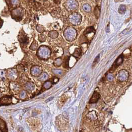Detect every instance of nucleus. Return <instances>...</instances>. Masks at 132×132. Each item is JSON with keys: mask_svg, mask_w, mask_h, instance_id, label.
Instances as JSON below:
<instances>
[{"mask_svg": "<svg viewBox=\"0 0 132 132\" xmlns=\"http://www.w3.org/2000/svg\"><path fill=\"white\" fill-rule=\"evenodd\" d=\"M37 54L41 59H47L50 56L51 51L50 49L45 46H42L38 50Z\"/></svg>", "mask_w": 132, "mask_h": 132, "instance_id": "f257e3e1", "label": "nucleus"}, {"mask_svg": "<svg viewBox=\"0 0 132 132\" xmlns=\"http://www.w3.org/2000/svg\"><path fill=\"white\" fill-rule=\"evenodd\" d=\"M24 16L23 9L21 8H17L13 9L11 11V16L15 20L19 21Z\"/></svg>", "mask_w": 132, "mask_h": 132, "instance_id": "f03ea898", "label": "nucleus"}, {"mask_svg": "<svg viewBox=\"0 0 132 132\" xmlns=\"http://www.w3.org/2000/svg\"><path fill=\"white\" fill-rule=\"evenodd\" d=\"M64 36L69 41H71V40L72 41L74 39L76 36L75 30L72 28L67 29L64 32Z\"/></svg>", "mask_w": 132, "mask_h": 132, "instance_id": "7ed1b4c3", "label": "nucleus"}, {"mask_svg": "<svg viewBox=\"0 0 132 132\" xmlns=\"http://www.w3.org/2000/svg\"><path fill=\"white\" fill-rule=\"evenodd\" d=\"M11 96H5L0 99V106L10 104L12 103Z\"/></svg>", "mask_w": 132, "mask_h": 132, "instance_id": "20e7f679", "label": "nucleus"}, {"mask_svg": "<svg viewBox=\"0 0 132 132\" xmlns=\"http://www.w3.org/2000/svg\"><path fill=\"white\" fill-rule=\"evenodd\" d=\"M100 98V94L99 92L97 91H94L93 95L91 96V98L89 100L90 104H93L98 102V101L99 100Z\"/></svg>", "mask_w": 132, "mask_h": 132, "instance_id": "39448f33", "label": "nucleus"}, {"mask_svg": "<svg viewBox=\"0 0 132 132\" xmlns=\"http://www.w3.org/2000/svg\"><path fill=\"white\" fill-rule=\"evenodd\" d=\"M42 72V70L38 66H34L32 67L31 69V74L34 75L37 77Z\"/></svg>", "mask_w": 132, "mask_h": 132, "instance_id": "423d86ee", "label": "nucleus"}, {"mask_svg": "<svg viewBox=\"0 0 132 132\" xmlns=\"http://www.w3.org/2000/svg\"><path fill=\"white\" fill-rule=\"evenodd\" d=\"M19 40L22 43L27 44L28 42V38L27 35L24 32H21V33H20V35H19Z\"/></svg>", "mask_w": 132, "mask_h": 132, "instance_id": "0eeeda50", "label": "nucleus"}, {"mask_svg": "<svg viewBox=\"0 0 132 132\" xmlns=\"http://www.w3.org/2000/svg\"><path fill=\"white\" fill-rule=\"evenodd\" d=\"M0 130L2 132L8 131L6 123H5V121L1 118H0Z\"/></svg>", "mask_w": 132, "mask_h": 132, "instance_id": "6e6552de", "label": "nucleus"}, {"mask_svg": "<svg viewBox=\"0 0 132 132\" xmlns=\"http://www.w3.org/2000/svg\"><path fill=\"white\" fill-rule=\"evenodd\" d=\"M19 4V0H9V5L11 6V8H16Z\"/></svg>", "mask_w": 132, "mask_h": 132, "instance_id": "1a4fd4ad", "label": "nucleus"}, {"mask_svg": "<svg viewBox=\"0 0 132 132\" xmlns=\"http://www.w3.org/2000/svg\"><path fill=\"white\" fill-rule=\"evenodd\" d=\"M123 59H124V58H123V56L122 55L118 57V58L116 61V62H115V64L114 65V66H115V67H118V66H119L120 64L122 63V62L123 61Z\"/></svg>", "mask_w": 132, "mask_h": 132, "instance_id": "9d476101", "label": "nucleus"}, {"mask_svg": "<svg viewBox=\"0 0 132 132\" xmlns=\"http://www.w3.org/2000/svg\"><path fill=\"white\" fill-rule=\"evenodd\" d=\"M49 36L52 38L53 39H55L56 38H57L58 36V33L55 31H50L49 33Z\"/></svg>", "mask_w": 132, "mask_h": 132, "instance_id": "9b49d317", "label": "nucleus"}, {"mask_svg": "<svg viewBox=\"0 0 132 132\" xmlns=\"http://www.w3.org/2000/svg\"><path fill=\"white\" fill-rule=\"evenodd\" d=\"M48 77V74L46 73H43L42 75H40V77H39V79L42 81H44L47 80Z\"/></svg>", "mask_w": 132, "mask_h": 132, "instance_id": "f8f14e48", "label": "nucleus"}, {"mask_svg": "<svg viewBox=\"0 0 132 132\" xmlns=\"http://www.w3.org/2000/svg\"><path fill=\"white\" fill-rule=\"evenodd\" d=\"M26 89L29 91H31L34 89V85L31 83H29L26 85Z\"/></svg>", "mask_w": 132, "mask_h": 132, "instance_id": "ddd939ff", "label": "nucleus"}, {"mask_svg": "<svg viewBox=\"0 0 132 132\" xmlns=\"http://www.w3.org/2000/svg\"><path fill=\"white\" fill-rule=\"evenodd\" d=\"M73 56H74L75 57H78L79 56H80L81 55V50L80 49L77 48L75 50V51L74 52V53L73 54Z\"/></svg>", "mask_w": 132, "mask_h": 132, "instance_id": "4468645a", "label": "nucleus"}, {"mask_svg": "<svg viewBox=\"0 0 132 132\" xmlns=\"http://www.w3.org/2000/svg\"><path fill=\"white\" fill-rule=\"evenodd\" d=\"M38 47V44L36 41H34L32 44H31V46H30V49L32 50H36V49Z\"/></svg>", "mask_w": 132, "mask_h": 132, "instance_id": "2eb2a0df", "label": "nucleus"}, {"mask_svg": "<svg viewBox=\"0 0 132 132\" xmlns=\"http://www.w3.org/2000/svg\"><path fill=\"white\" fill-rule=\"evenodd\" d=\"M36 29L37 31L40 33H42L44 31L43 26H42V25H38L36 27Z\"/></svg>", "mask_w": 132, "mask_h": 132, "instance_id": "dca6fc26", "label": "nucleus"}, {"mask_svg": "<svg viewBox=\"0 0 132 132\" xmlns=\"http://www.w3.org/2000/svg\"><path fill=\"white\" fill-rule=\"evenodd\" d=\"M52 86V83L50 82H45L44 84L43 85V87L44 88L46 89H49L51 88V87Z\"/></svg>", "mask_w": 132, "mask_h": 132, "instance_id": "f3484780", "label": "nucleus"}, {"mask_svg": "<svg viewBox=\"0 0 132 132\" xmlns=\"http://www.w3.org/2000/svg\"><path fill=\"white\" fill-rule=\"evenodd\" d=\"M9 76L11 77V78L15 79L17 77V73L16 72H13V71H11L9 73Z\"/></svg>", "mask_w": 132, "mask_h": 132, "instance_id": "a211bd4d", "label": "nucleus"}, {"mask_svg": "<svg viewBox=\"0 0 132 132\" xmlns=\"http://www.w3.org/2000/svg\"><path fill=\"white\" fill-rule=\"evenodd\" d=\"M46 37L44 34H41L39 36V40L40 42H44L45 41Z\"/></svg>", "mask_w": 132, "mask_h": 132, "instance_id": "6ab92c4d", "label": "nucleus"}, {"mask_svg": "<svg viewBox=\"0 0 132 132\" xmlns=\"http://www.w3.org/2000/svg\"><path fill=\"white\" fill-rule=\"evenodd\" d=\"M95 9L96 10V11H96V13L94 12L95 13V15L96 17L98 18L99 17V14H100V9L98 7H96Z\"/></svg>", "mask_w": 132, "mask_h": 132, "instance_id": "aec40b11", "label": "nucleus"}, {"mask_svg": "<svg viewBox=\"0 0 132 132\" xmlns=\"http://www.w3.org/2000/svg\"><path fill=\"white\" fill-rule=\"evenodd\" d=\"M20 97H21L22 99H25V98L26 97V93L25 92V91H22L21 94H20Z\"/></svg>", "mask_w": 132, "mask_h": 132, "instance_id": "412c9836", "label": "nucleus"}, {"mask_svg": "<svg viewBox=\"0 0 132 132\" xmlns=\"http://www.w3.org/2000/svg\"><path fill=\"white\" fill-rule=\"evenodd\" d=\"M53 72L56 74H60L61 73V71L59 70H54Z\"/></svg>", "mask_w": 132, "mask_h": 132, "instance_id": "4be33fe9", "label": "nucleus"}, {"mask_svg": "<svg viewBox=\"0 0 132 132\" xmlns=\"http://www.w3.org/2000/svg\"><path fill=\"white\" fill-rule=\"evenodd\" d=\"M3 20H2V19L0 18V28H1V27L2 26V25H3Z\"/></svg>", "mask_w": 132, "mask_h": 132, "instance_id": "5701e85b", "label": "nucleus"}, {"mask_svg": "<svg viewBox=\"0 0 132 132\" xmlns=\"http://www.w3.org/2000/svg\"><path fill=\"white\" fill-rule=\"evenodd\" d=\"M96 2H97V3L98 4V6H100V4L101 3V0H96Z\"/></svg>", "mask_w": 132, "mask_h": 132, "instance_id": "b1692460", "label": "nucleus"}]
</instances>
